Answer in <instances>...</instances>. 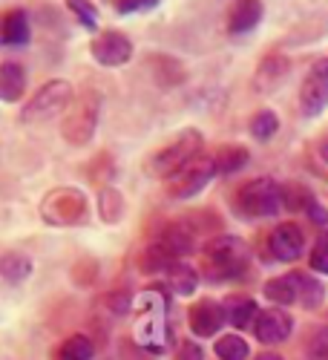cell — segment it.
<instances>
[{
  "label": "cell",
  "mask_w": 328,
  "mask_h": 360,
  "mask_svg": "<svg viewBox=\"0 0 328 360\" xmlns=\"http://www.w3.org/2000/svg\"><path fill=\"white\" fill-rule=\"evenodd\" d=\"M204 139L199 130H182L178 136H173L164 147H159L156 153L144 162V170L156 176V179H170L176 176L182 167H188L193 159H199V150H202Z\"/></svg>",
  "instance_id": "1"
},
{
  "label": "cell",
  "mask_w": 328,
  "mask_h": 360,
  "mask_svg": "<svg viewBox=\"0 0 328 360\" xmlns=\"http://www.w3.org/2000/svg\"><path fill=\"white\" fill-rule=\"evenodd\" d=\"M248 268V245L236 236H216L204 245L202 271L207 280H230Z\"/></svg>",
  "instance_id": "2"
},
{
  "label": "cell",
  "mask_w": 328,
  "mask_h": 360,
  "mask_svg": "<svg viewBox=\"0 0 328 360\" xmlns=\"http://www.w3.org/2000/svg\"><path fill=\"white\" fill-rule=\"evenodd\" d=\"M72 84L70 81H46L38 93L29 98L20 110V122L23 124H41V122H49V118L61 115L67 107H72Z\"/></svg>",
  "instance_id": "3"
},
{
  "label": "cell",
  "mask_w": 328,
  "mask_h": 360,
  "mask_svg": "<svg viewBox=\"0 0 328 360\" xmlns=\"http://www.w3.org/2000/svg\"><path fill=\"white\" fill-rule=\"evenodd\" d=\"M236 211L245 219H262V217H274L282 207V188L274 179H251L248 185L236 191Z\"/></svg>",
  "instance_id": "4"
},
{
  "label": "cell",
  "mask_w": 328,
  "mask_h": 360,
  "mask_svg": "<svg viewBox=\"0 0 328 360\" xmlns=\"http://www.w3.org/2000/svg\"><path fill=\"white\" fill-rule=\"evenodd\" d=\"M98 112H101V93H96V89H93V93H84V96L75 101L72 112L67 115V122H64V127H61V136H64L70 144L84 147L89 139L96 136Z\"/></svg>",
  "instance_id": "5"
},
{
  "label": "cell",
  "mask_w": 328,
  "mask_h": 360,
  "mask_svg": "<svg viewBox=\"0 0 328 360\" xmlns=\"http://www.w3.org/2000/svg\"><path fill=\"white\" fill-rule=\"evenodd\" d=\"M84 214H86V196L78 188H58L41 205V217L52 225H75L84 219Z\"/></svg>",
  "instance_id": "6"
},
{
  "label": "cell",
  "mask_w": 328,
  "mask_h": 360,
  "mask_svg": "<svg viewBox=\"0 0 328 360\" xmlns=\"http://www.w3.org/2000/svg\"><path fill=\"white\" fill-rule=\"evenodd\" d=\"M216 176V162L214 159H193L188 167H182L176 176H170L167 179V191H170V196L173 199H190V196H196L211 179Z\"/></svg>",
  "instance_id": "7"
},
{
  "label": "cell",
  "mask_w": 328,
  "mask_h": 360,
  "mask_svg": "<svg viewBox=\"0 0 328 360\" xmlns=\"http://www.w3.org/2000/svg\"><path fill=\"white\" fill-rule=\"evenodd\" d=\"M89 52H93L96 64H101V67H124V64H130V58H133V41L124 32L107 29V32L96 35Z\"/></svg>",
  "instance_id": "8"
},
{
  "label": "cell",
  "mask_w": 328,
  "mask_h": 360,
  "mask_svg": "<svg viewBox=\"0 0 328 360\" xmlns=\"http://www.w3.org/2000/svg\"><path fill=\"white\" fill-rule=\"evenodd\" d=\"M268 248H271V254L282 262H291L303 254L306 248V236L300 231V225H294V222H282L271 231V239H268Z\"/></svg>",
  "instance_id": "9"
},
{
  "label": "cell",
  "mask_w": 328,
  "mask_h": 360,
  "mask_svg": "<svg viewBox=\"0 0 328 360\" xmlns=\"http://www.w3.org/2000/svg\"><path fill=\"white\" fill-rule=\"evenodd\" d=\"M291 317H288V311H282V309H265L262 314H256V323H254V332H256V338L262 340V343H268V346H277V343H282V340H288V335H291Z\"/></svg>",
  "instance_id": "10"
},
{
  "label": "cell",
  "mask_w": 328,
  "mask_h": 360,
  "mask_svg": "<svg viewBox=\"0 0 328 360\" xmlns=\"http://www.w3.org/2000/svg\"><path fill=\"white\" fill-rule=\"evenodd\" d=\"M225 323V309L214 300H199V303L190 309V328L199 338H214Z\"/></svg>",
  "instance_id": "11"
},
{
  "label": "cell",
  "mask_w": 328,
  "mask_h": 360,
  "mask_svg": "<svg viewBox=\"0 0 328 360\" xmlns=\"http://www.w3.org/2000/svg\"><path fill=\"white\" fill-rule=\"evenodd\" d=\"M262 20V0H233L228 9V32L245 35Z\"/></svg>",
  "instance_id": "12"
},
{
  "label": "cell",
  "mask_w": 328,
  "mask_h": 360,
  "mask_svg": "<svg viewBox=\"0 0 328 360\" xmlns=\"http://www.w3.org/2000/svg\"><path fill=\"white\" fill-rule=\"evenodd\" d=\"M32 38V23H29L26 9H9L0 18V44L6 46H23Z\"/></svg>",
  "instance_id": "13"
},
{
  "label": "cell",
  "mask_w": 328,
  "mask_h": 360,
  "mask_svg": "<svg viewBox=\"0 0 328 360\" xmlns=\"http://www.w3.org/2000/svg\"><path fill=\"white\" fill-rule=\"evenodd\" d=\"M26 96V70L18 61H4L0 64V101L4 104H18Z\"/></svg>",
  "instance_id": "14"
},
{
  "label": "cell",
  "mask_w": 328,
  "mask_h": 360,
  "mask_svg": "<svg viewBox=\"0 0 328 360\" xmlns=\"http://www.w3.org/2000/svg\"><path fill=\"white\" fill-rule=\"evenodd\" d=\"M222 309H225V320L230 326H236V328H248L254 323V317H256V303L251 297H245V294L228 297L222 303Z\"/></svg>",
  "instance_id": "15"
},
{
  "label": "cell",
  "mask_w": 328,
  "mask_h": 360,
  "mask_svg": "<svg viewBox=\"0 0 328 360\" xmlns=\"http://www.w3.org/2000/svg\"><path fill=\"white\" fill-rule=\"evenodd\" d=\"M300 101H303V112L306 115H320L328 104V84L320 81L317 75H308L303 89H300Z\"/></svg>",
  "instance_id": "16"
},
{
  "label": "cell",
  "mask_w": 328,
  "mask_h": 360,
  "mask_svg": "<svg viewBox=\"0 0 328 360\" xmlns=\"http://www.w3.org/2000/svg\"><path fill=\"white\" fill-rule=\"evenodd\" d=\"M288 72V61L282 55H268L256 70V89H274Z\"/></svg>",
  "instance_id": "17"
},
{
  "label": "cell",
  "mask_w": 328,
  "mask_h": 360,
  "mask_svg": "<svg viewBox=\"0 0 328 360\" xmlns=\"http://www.w3.org/2000/svg\"><path fill=\"white\" fill-rule=\"evenodd\" d=\"M288 280H291V285H294V291H296V300H300L303 306H308V309H317L320 303H322V285L314 280V277H306V274H300V271H294V274H288Z\"/></svg>",
  "instance_id": "18"
},
{
  "label": "cell",
  "mask_w": 328,
  "mask_h": 360,
  "mask_svg": "<svg viewBox=\"0 0 328 360\" xmlns=\"http://www.w3.org/2000/svg\"><path fill=\"white\" fill-rule=\"evenodd\" d=\"M138 262H141L138 268H141L144 274H159V271H170V268H173L178 259H176V257H173L162 243H153L150 248H147V251L141 254V259H138Z\"/></svg>",
  "instance_id": "19"
},
{
  "label": "cell",
  "mask_w": 328,
  "mask_h": 360,
  "mask_svg": "<svg viewBox=\"0 0 328 360\" xmlns=\"http://www.w3.org/2000/svg\"><path fill=\"white\" fill-rule=\"evenodd\" d=\"M159 243L178 259V257H185L193 251V233L185 228V225H170L162 236H159Z\"/></svg>",
  "instance_id": "20"
},
{
  "label": "cell",
  "mask_w": 328,
  "mask_h": 360,
  "mask_svg": "<svg viewBox=\"0 0 328 360\" xmlns=\"http://www.w3.org/2000/svg\"><path fill=\"white\" fill-rule=\"evenodd\" d=\"M29 274H32V262H29L26 254H20V251H9V254L0 257V277H4V280H9V283H20V280H26Z\"/></svg>",
  "instance_id": "21"
},
{
  "label": "cell",
  "mask_w": 328,
  "mask_h": 360,
  "mask_svg": "<svg viewBox=\"0 0 328 360\" xmlns=\"http://www.w3.org/2000/svg\"><path fill=\"white\" fill-rule=\"evenodd\" d=\"M93 357H96V346L84 335L67 338L61 343V349H58V360H93Z\"/></svg>",
  "instance_id": "22"
},
{
  "label": "cell",
  "mask_w": 328,
  "mask_h": 360,
  "mask_svg": "<svg viewBox=\"0 0 328 360\" xmlns=\"http://www.w3.org/2000/svg\"><path fill=\"white\" fill-rule=\"evenodd\" d=\"M167 274H170V285H173V291H176V294H182V297L193 294L196 285H199V274L193 271L188 262H176Z\"/></svg>",
  "instance_id": "23"
},
{
  "label": "cell",
  "mask_w": 328,
  "mask_h": 360,
  "mask_svg": "<svg viewBox=\"0 0 328 360\" xmlns=\"http://www.w3.org/2000/svg\"><path fill=\"white\" fill-rule=\"evenodd\" d=\"M214 162H216V173H236L240 167H245V162H248V150L245 147H236V144H230V147H222L219 150V156H214Z\"/></svg>",
  "instance_id": "24"
},
{
  "label": "cell",
  "mask_w": 328,
  "mask_h": 360,
  "mask_svg": "<svg viewBox=\"0 0 328 360\" xmlns=\"http://www.w3.org/2000/svg\"><path fill=\"white\" fill-rule=\"evenodd\" d=\"M248 354H251L248 343L240 335H225L216 340V357L219 360H245Z\"/></svg>",
  "instance_id": "25"
},
{
  "label": "cell",
  "mask_w": 328,
  "mask_h": 360,
  "mask_svg": "<svg viewBox=\"0 0 328 360\" xmlns=\"http://www.w3.org/2000/svg\"><path fill=\"white\" fill-rule=\"evenodd\" d=\"M67 9L75 15V20L84 26V29H98V6L93 0H64Z\"/></svg>",
  "instance_id": "26"
},
{
  "label": "cell",
  "mask_w": 328,
  "mask_h": 360,
  "mask_svg": "<svg viewBox=\"0 0 328 360\" xmlns=\"http://www.w3.org/2000/svg\"><path fill=\"white\" fill-rule=\"evenodd\" d=\"M98 211H101V217H104L107 222H118V219H122V214H124V199H122V193H118L115 188L101 191V196H98Z\"/></svg>",
  "instance_id": "27"
},
{
  "label": "cell",
  "mask_w": 328,
  "mask_h": 360,
  "mask_svg": "<svg viewBox=\"0 0 328 360\" xmlns=\"http://www.w3.org/2000/svg\"><path fill=\"white\" fill-rule=\"evenodd\" d=\"M277 130H280V118H277V112H271V110H259V112L251 118V133H254V139H259V141H268Z\"/></svg>",
  "instance_id": "28"
},
{
  "label": "cell",
  "mask_w": 328,
  "mask_h": 360,
  "mask_svg": "<svg viewBox=\"0 0 328 360\" xmlns=\"http://www.w3.org/2000/svg\"><path fill=\"white\" fill-rule=\"evenodd\" d=\"M265 297L271 300V303H277V306H288V303L296 300V291H294L288 277H277V280H271L265 285Z\"/></svg>",
  "instance_id": "29"
},
{
  "label": "cell",
  "mask_w": 328,
  "mask_h": 360,
  "mask_svg": "<svg viewBox=\"0 0 328 360\" xmlns=\"http://www.w3.org/2000/svg\"><path fill=\"white\" fill-rule=\"evenodd\" d=\"M311 268L320 274H328V233H322L317 239V245L311 251Z\"/></svg>",
  "instance_id": "30"
},
{
  "label": "cell",
  "mask_w": 328,
  "mask_h": 360,
  "mask_svg": "<svg viewBox=\"0 0 328 360\" xmlns=\"http://www.w3.org/2000/svg\"><path fill=\"white\" fill-rule=\"evenodd\" d=\"M159 6V0H115V12L118 15H130V12H150Z\"/></svg>",
  "instance_id": "31"
},
{
  "label": "cell",
  "mask_w": 328,
  "mask_h": 360,
  "mask_svg": "<svg viewBox=\"0 0 328 360\" xmlns=\"http://www.w3.org/2000/svg\"><path fill=\"white\" fill-rule=\"evenodd\" d=\"M306 211H308V217H311V222H317L320 228H328V211H325V207L320 205V202H308V207H306Z\"/></svg>",
  "instance_id": "32"
},
{
  "label": "cell",
  "mask_w": 328,
  "mask_h": 360,
  "mask_svg": "<svg viewBox=\"0 0 328 360\" xmlns=\"http://www.w3.org/2000/svg\"><path fill=\"white\" fill-rule=\"evenodd\" d=\"M311 360H328V335H317L311 340Z\"/></svg>",
  "instance_id": "33"
},
{
  "label": "cell",
  "mask_w": 328,
  "mask_h": 360,
  "mask_svg": "<svg viewBox=\"0 0 328 360\" xmlns=\"http://www.w3.org/2000/svg\"><path fill=\"white\" fill-rule=\"evenodd\" d=\"M178 360H202V349L196 343H182L178 346Z\"/></svg>",
  "instance_id": "34"
},
{
  "label": "cell",
  "mask_w": 328,
  "mask_h": 360,
  "mask_svg": "<svg viewBox=\"0 0 328 360\" xmlns=\"http://www.w3.org/2000/svg\"><path fill=\"white\" fill-rule=\"evenodd\" d=\"M311 75H317L320 81H325V84H328V58H320V61H314Z\"/></svg>",
  "instance_id": "35"
},
{
  "label": "cell",
  "mask_w": 328,
  "mask_h": 360,
  "mask_svg": "<svg viewBox=\"0 0 328 360\" xmlns=\"http://www.w3.org/2000/svg\"><path fill=\"white\" fill-rule=\"evenodd\" d=\"M256 360H282V357H280V354H259Z\"/></svg>",
  "instance_id": "36"
},
{
  "label": "cell",
  "mask_w": 328,
  "mask_h": 360,
  "mask_svg": "<svg viewBox=\"0 0 328 360\" xmlns=\"http://www.w3.org/2000/svg\"><path fill=\"white\" fill-rule=\"evenodd\" d=\"M322 159H325V162H328V144H325V147H322Z\"/></svg>",
  "instance_id": "37"
}]
</instances>
